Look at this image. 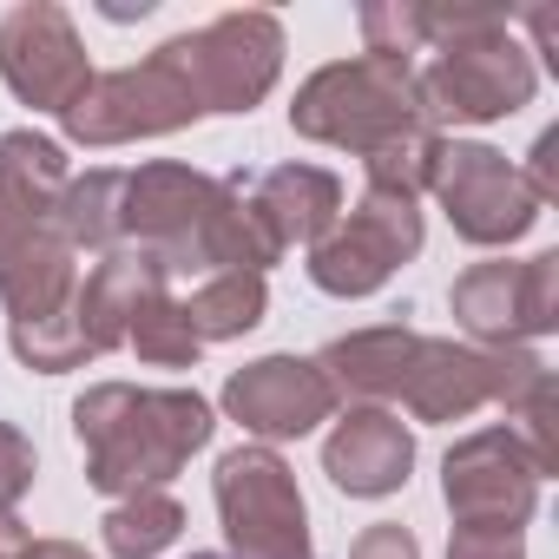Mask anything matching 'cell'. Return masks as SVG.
Instances as JSON below:
<instances>
[{
	"mask_svg": "<svg viewBox=\"0 0 559 559\" xmlns=\"http://www.w3.org/2000/svg\"><path fill=\"white\" fill-rule=\"evenodd\" d=\"M217 415L198 389H132L99 382L73 402V435L86 454V480L112 500L152 493L211 441Z\"/></svg>",
	"mask_w": 559,
	"mask_h": 559,
	"instance_id": "obj_1",
	"label": "cell"
},
{
	"mask_svg": "<svg viewBox=\"0 0 559 559\" xmlns=\"http://www.w3.org/2000/svg\"><path fill=\"white\" fill-rule=\"evenodd\" d=\"M507 8H480V0H454V8H421V47L435 60L415 73L428 126H493L533 106L539 67L513 40Z\"/></svg>",
	"mask_w": 559,
	"mask_h": 559,
	"instance_id": "obj_2",
	"label": "cell"
},
{
	"mask_svg": "<svg viewBox=\"0 0 559 559\" xmlns=\"http://www.w3.org/2000/svg\"><path fill=\"white\" fill-rule=\"evenodd\" d=\"M290 132L317 139V145H336V152H356V158H376V152H389L415 132H435V126L421 112V93H415V60L356 53V60L317 67L297 86Z\"/></svg>",
	"mask_w": 559,
	"mask_h": 559,
	"instance_id": "obj_3",
	"label": "cell"
},
{
	"mask_svg": "<svg viewBox=\"0 0 559 559\" xmlns=\"http://www.w3.org/2000/svg\"><path fill=\"white\" fill-rule=\"evenodd\" d=\"M53 198H34L27 185L0 178V304L8 330L60 323L80 297V250L67 243Z\"/></svg>",
	"mask_w": 559,
	"mask_h": 559,
	"instance_id": "obj_4",
	"label": "cell"
},
{
	"mask_svg": "<svg viewBox=\"0 0 559 559\" xmlns=\"http://www.w3.org/2000/svg\"><path fill=\"white\" fill-rule=\"evenodd\" d=\"M217 520L230 539V559H317L310 546V507L276 448H230L211 474Z\"/></svg>",
	"mask_w": 559,
	"mask_h": 559,
	"instance_id": "obj_5",
	"label": "cell"
},
{
	"mask_svg": "<svg viewBox=\"0 0 559 559\" xmlns=\"http://www.w3.org/2000/svg\"><path fill=\"white\" fill-rule=\"evenodd\" d=\"M552 369L533 349H480V343H448V336H421L408 382L395 402H408L415 421H467L474 408H520Z\"/></svg>",
	"mask_w": 559,
	"mask_h": 559,
	"instance_id": "obj_6",
	"label": "cell"
},
{
	"mask_svg": "<svg viewBox=\"0 0 559 559\" xmlns=\"http://www.w3.org/2000/svg\"><path fill=\"white\" fill-rule=\"evenodd\" d=\"M165 53L178 60V73L204 112H250L270 99L276 73H284V21L263 8H237L198 34L165 40Z\"/></svg>",
	"mask_w": 559,
	"mask_h": 559,
	"instance_id": "obj_7",
	"label": "cell"
},
{
	"mask_svg": "<svg viewBox=\"0 0 559 559\" xmlns=\"http://www.w3.org/2000/svg\"><path fill=\"white\" fill-rule=\"evenodd\" d=\"M198 119H204V106H198V93L185 86V73H178V60L165 47L145 53L139 67L93 73V86L80 93V106L60 112L67 139L93 145V152L99 145H132V139H165V132H185Z\"/></svg>",
	"mask_w": 559,
	"mask_h": 559,
	"instance_id": "obj_8",
	"label": "cell"
},
{
	"mask_svg": "<svg viewBox=\"0 0 559 559\" xmlns=\"http://www.w3.org/2000/svg\"><path fill=\"white\" fill-rule=\"evenodd\" d=\"M421 250V198L369 185L323 243H310V284L323 297H376L389 276Z\"/></svg>",
	"mask_w": 559,
	"mask_h": 559,
	"instance_id": "obj_9",
	"label": "cell"
},
{
	"mask_svg": "<svg viewBox=\"0 0 559 559\" xmlns=\"http://www.w3.org/2000/svg\"><path fill=\"white\" fill-rule=\"evenodd\" d=\"M428 191L441 198L454 237L480 243V250H500V243H520L533 224H539V198L533 185L520 178V165L493 145H474V139H441L435 152V171H428Z\"/></svg>",
	"mask_w": 559,
	"mask_h": 559,
	"instance_id": "obj_10",
	"label": "cell"
},
{
	"mask_svg": "<svg viewBox=\"0 0 559 559\" xmlns=\"http://www.w3.org/2000/svg\"><path fill=\"white\" fill-rule=\"evenodd\" d=\"M454 323L480 349H526L533 336L559 330V250H539L526 263H474L448 290Z\"/></svg>",
	"mask_w": 559,
	"mask_h": 559,
	"instance_id": "obj_11",
	"label": "cell"
},
{
	"mask_svg": "<svg viewBox=\"0 0 559 559\" xmlns=\"http://www.w3.org/2000/svg\"><path fill=\"white\" fill-rule=\"evenodd\" d=\"M441 500H448L454 526L520 533L533 520V507H539V467L520 448V435L500 421V428L461 435L448 448V461H441Z\"/></svg>",
	"mask_w": 559,
	"mask_h": 559,
	"instance_id": "obj_12",
	"label": "cell"
},
{
	"mask_svg": "<svg viewBox=\"0 0 559 559\" xmlns=\"http://www.w3.org/2000/svg\"><path fill=\"white\" fill-rule=\"evenodd\" d=\"M0 80L8 93L34 112H73L80 93L93 86V60H86V40L73 27L67 8L53 0H27L0 21Z\"/></svg>",
	"mask_w": 559,
	"mask_h": 559,
	"instance_id": "obj_13",
	"label": "cell"
},
{
	"mask_svg": "<svg viewBox=\"0 0 559 559\" xmlns=\"http://www.w3.org/2000/svg\"><path fill=\"white\" fill-rule=\"evenodd\" d=\"M224 415L270 448V441H304L323 421H336V395L310 356H257L224 382Z\"/></svg>",
	"mask_w": 559,
	"mask_h": 559,
	"instance_id": "obj_14",
	"label": "cell"
},
{
	"mask_svg": "<svg viewBox=\"0 0 559 559\" xmlns=\"http://www.w3.org/2000/svg\"><path fill=\"white\" fill-rule=\"evenodd\" d=\"M415 467V435L395 408H343L330 441H323V474L349 500H389L408 487Z\"/></svg>",
	"mask_w": 559,
	"mask_h": 559,
	"instance_id": "obj_15",
	"label": "cell"
},
{
	"mask_svg": "<svg viewBox=\"0 0 559 559\" xmlns=\"http://www.w3.org/2000/svg\"><path fill=\"white\" fill-rule=\"evenodd\" d=\"M237 191L276 243V257H290L297 243H323L343 217V178L323 165H270L257 178H237Z\"/></svg>",
	"mask_w": 559,
	"mask_h": 559,
	"instance_id": "obj_16",
	"label": "cell"
},
{
	"mask_svg": "<svg viewBox=\"0 0 559 559\" xmlns=\"http://www.w3.org/2000/svg\"><path fill=\"white\" fill-rule=\"evenodd\" d=\"M158 284H171V270H165L152 250H132V243H126V250H106V257L80 276V297H73V323H80L86 356L126 349V330H132L139 304H145Z\"/></svg>",
	"mask_w": 559,
	"mask_h": 559,
	"instance_id": "obj_17",
	"label": "cell"
},
{
	"mask_svg": "<svg viewBox=\"0 0 559 559\" xmlns=\"http://www.w3.org/2000/svg\"><path fill=\"white\" fill-rule=\"evenodd\" d=\"M415 343H421V330L376 323V330H349V336L323 343L310 362L323 369V382H330L336 402H349V408H389L402 395V382H408Z\"/></svg>",
	"mask_w": 559,
	"mask_h": 559,
	"instance_id": "obj_18",
	"label": "cell"
},
{
	"mask_svg": "<svg viewBox=\"0 0 559 559\" xmlns=\"http://www.w3.org/2000/svg\"><path fill=\"white\" fill-rule=\"evenodd\" d=\"M178 304H185V323H191L198 343H230V336H250L263 323L270 284L257 270H217V276H204V284L191 297H178Z\"/></svg>",
	"mask_w": 559,
	"mask_h": 559,
	"instance_id": "obj_19",
	"label": "cell"
},
{
	"mask_svg": "<svg viewBox=\"0 0 559 559\" xmlns=\"http://www.w3.org/2000/svg\"><path fill=\"white\" fill-rule=\"evenodd\" d=\"M99 533H106V552H112V559H158L165 546H178L185 507H178L165 487H152V493L119 500V507L99 520Z\"/></svg>",
	"mask_w": 559,
	"mask_h": 559,
	"instance_id": "obj_20",
	"label": "cell"
},
{
	"mask_svg": "<svg viewBox=\"0 0 559 559\" xmlns=\"http://www.w3.org/2000/svg\"><path fill=\"white\" fill-rule=\"evenodd\" d=\"M119 185H126V171H86L60 191L53 217L73 250H99V257L119 250Z\"/></svg>",
	"mask_w": 559,
	"mask_h": 559,
	"instance_id": "obj_21",
	"label": "cell"
},
{
	"mask_svg": "<svg viewBox=\"0 0 559 559\" xmlns=\"http://www.w3.org/2000/svg\"><path fill=\"white\" fill-rule=\"evenodd\" d=\"M126 349H139V362H152V369H198L204 343L191 336L185 304L171 297V284H158V290L139 304V317H132V330H126Z\"/></svg>",
	"mask_w": 559,
	"mask_h": 559,
	"instance_id": "obj_22",
	"label": "cell"
},
{
	"mask_svg": "<svg viewBox=\"0 0 559 559\" xmlns=\"http://www.w3.org/2000/svg\"><path fill=\"white\" fill-rule=\"evenodd\" d=\"M362 53L415 60L421 53V0H369L362 8Z\"/></svg>",
	"mask_w": 559,
	"mask_h": 559,
	"instance_id": "obj_23",
	"label": "cell"
},
{
	"mask_svg": "<svg viewBox=\"0 0 559 559\" xmlns=\"http://www.w3.org/2000/svg\"><path fill=\"white\" fill-rule=\"evenodd\" d=\"M8 343H14V356H21L27 369H40V376H67V369H80V362H93L86 343H80V323H73V317L8 330Z\"/></svg>",
	"mask_w": 559,
	"mask_h": 559,
	"instance_id": "obj_24",
	"label": "cell"
},
{
	"mask_svg": "<svg viewBox=\"0 0 559 559\" xmlns=\"http://www.w3.org/2000/svg\"><path fill=\"white\" fill-rule=\"evenodd\" d=\"M513 435H520V448L533 454V467H539V480L546 474H559V389H552V376L513 408V421H507Z\"/></svg>",
	"mask_w": 559,
	"mask_h": 559,
	"instance_id": "obj_25",
	"label": "cell"
},
{
	"mask_svg": "<svg viewBox=\"0 0 559 559\" xmlns=\"http://www.w3.org/2000/svg\"><path fill=\"white\" fill-rule=\"evenodd\" d=\"M40 461H34V441L14 428V421H0V507H14L27 487H34Z\"/></svg>",
	"mask_w": 559,
	"mask_h": 559,
	"instance_id": "obj_26",
	"label": "cell"
},
{
	"mask_svg": "<svg viewBox=\"0 0 559 559\" xmlns=\"http://www.w3.org/2000/svg\"><path fill=\"white\" fill-rule=\"evenodd\" d=\"M0 559H93V552L73 539H34L14 507H0Z\"/></svg>",
	"mask_w": 559,
	"mask_h": 559,
	"instance_id": "obj_27",
	"label": "cell"
},
{
	"mask_svg": "<svg viewBox=\"0 0 559 559\" xmlns=\"http://www.w3.org/2000/svg\"><path fill=\"white\" fill-rule=\"evenodd\" d=\"M349 559H421V539L402 520H376V526H362V539L349 546Z\"/></svg>",
	"mask_w": 559,
	"mask_h": 559,
	"instance_id": "obj_28",
	"label": "cell"
},
{
	"mask_svg": "<svg viewBox=\"0 0 559 559\" xmlns=\"http://www.w3.org/2000/svg\"><path fill=\"white\" fill-rule=\"evenodd\" d=\"M448 559H526L520 533H493V526H454Z\"/></svg>",
	"mask_w": 559,
	"mask_h": 559,
	"instance_id": "obj_29",
	"label": "cell"
},
{
	"mask_svg": "<svg viewBox=\"0 0 559 559\" xmlns=\"http://www.w3.org/2000/svg\"><path fill=\"white\" fill-rule=\"evenodd\" d=\"M520 178L533 185V198H539V204H552V198H559V132H539V145H533V165H526Z\"/></svg>",
	"mask_w": 559,
	"mask_h": 559,
	"instance_id": "obj_30",
	"label": "cell"
},
{
	"mask_svg": "<svg viewBox=\"0 0 559 559\" xmlns=\"http://www.w3.org/2000/svg\"><path fill=\"white\" fill-rule=\"evenodd\" d=\"M191 559H230V552H191Z\"/></svg>",
	"mask_w": 559,
	"mask_h": 559,
	"instance_id": "obj_31",
	"label": "cell"
}]
</instances>
